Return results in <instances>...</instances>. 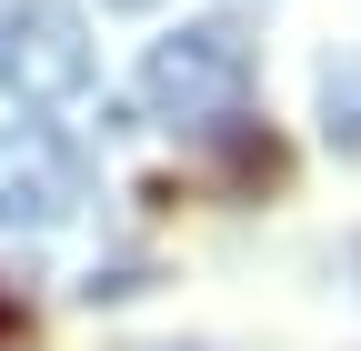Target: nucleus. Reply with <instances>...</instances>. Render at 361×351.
<instances>
[{"label":"nucleus","instance_id":"nucleus-3","mask_svg":"<svg viewBox=\"0 0 361 351\" xmlns=\"http://www.w3.org/2000/svg\"><path fill=\"white\" fill-rule=\"evenodd\" d=\"M90 211V161L61 141L51 121H11L0 130V231H61Z\"/></svg>","mask_w":361,"mask_h":351},{"label":"nucleus","instance_id":"nucleus-6","mask_svg":"<svg viewBox=\"0 0 361 351\" xmlns=\"http://www.w3.org/2000/svg\"><path fill=\"white\" fill-rule=\"evenodd\" d=\"M0 351H30V312H20L11 281H0Z\"/></svg>","mask_w":361,"mask_h":351},{"label":"nucleus","instance_id":"nucleus-2","mask_svg":"<svg viewBox=\"0 0 361 351\" xmlns=\"http://www.w3.org/2000/svg\"><path fill=\"white\" fill-rule=\"evenodd\" d=\"M90 70H101V51H90V20L71 0H11V11H0V91L20 111L80 101Z\"/></svg>","mask_w":361,"mask_h":351},{"label":"nucleus","instance_id":"nucleus-5","mask_svg":"<svg viewBox=\"0 0 361 351\" xmlns=\"http://www.w3.org/2000/svg\"><path fill=\"white\" fill-rule=\"evenodd\" d=\"M130 291H151V261H90L80 271V301H130Z\"/></svg>","mask_w":361,"mask_h":351},{"label":"nucleus","instance_id":"nucleus-4","mask_svg":"<svg viewBox=\"0 0 361 351\" xmlns=\"http://www.w3.org/2000/svg\"><path fill=\"white\" fill-rule=\"evenodd\" d=\"M311 101H322V141L341 161H361V51L322 61V80H311Z\"/></svg>","mask_w":361,"mask_h":351},{"label":"nucleus","instance_id":"nucleus-7","mask_svg":"<svg viewBox=\"0 0 361 351\" xmlns=\"http://www.w3.org/2000/svg\"><path fill=\"white\" fill-rule=\"evenodd\" d=\"M101 11H161V0H101Z\"/></svg>","mask_w":361,"mask_h":351},{"label":"nucleus","instance_id":"nucleus-1","mask_svg":"<svg viewBox=\"0 0 361 351\" xmlns=\"http://www.w3.org/2000/svg\"><path fill=\"white\" fill-rule=\"evenodd\" d=\"M251 80H261V51L241 20H180L171 40L141 51V111L171 130H211V121L251 111Z\"/></svg>","mask_w":361,"mask_h":351},{"label":"nucleus","instance_id":"nucleus-8","mask_svg":"<svg viewBox=\"0 0 361 351\" xmlns=\"http://www.w3.org/2000/svg\"><path fill=\"white\" fill-rule=\"evenodd\" d=\"M351 271H361V241H351Z\"/></svg>","mask_w":361,"mask_h":351}]
</instances>
